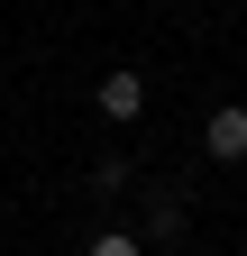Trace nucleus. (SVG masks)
I'll return each instance as SVG.
<instances>
[{
	"instance_id": "obj_1",
	"label": "nucleus",
	"mask_w": 247,
	"mask_h": 256,
	"mask_svg": "<svg viewBox=\"0 0 247 256\" xmlns=\"http://www.w3.org/2000/svg\"><path fill=\"white\" fill-rule=\"evenodd\" d=\"M92 110H101L110 128H128V119L146 110V82H138V74H101V92H92Z\"/></svg>"
},
{
	"instance_id": "obj_2",
	"label": "nucleus",
	"mask_w": 247,
	"mask_h": 256,
	"mask_svg": "<svg viewBox=\"0 0 247 256\" xmlns=\"http://www.w3.org/2000/svg\"><path fill=\"white\" fill-rule=\"evenodd\" d=\"M202 146L220 156V165H247V110H210L202 119Z\"/></svg>"
},
{
	"instance_id": "obj_3",
	"label": "nucleus",
	"mask_w": 247,
	"mask_h": 256,
	"mask_svg": "<svg viewBox=\"0 0 247 256\" xmlns=\"http://www.w3.org/2000/svg\"><path fill=\"white\" fill-rule=\"evenodd\" d=\"M146 238H183V202H174V192L146 202Z\"/></svg>"
},
{
	"instance_id": "obj_4",
	"label": "nucleus",
	"mask_w": 247,
	"mask_h": 256,
	"mask_svg": "<svg viewBox=\"0 0 247 256\" xmlns=\"http://www.w3.org/2000/svg\"><path fill=\"white\" fill-rule=\"evenodd\" d=\"M82 256H146V247H138V238H128V229H101V238H92V247H82Z\"/></svg>"
}]
</instances>
